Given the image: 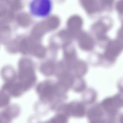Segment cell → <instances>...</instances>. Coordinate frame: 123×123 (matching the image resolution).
<instances>
[{
	"instance_id": "9a60e30c",
	"label": "cell",
	"mask_w": 123,
	"mask_h": 123,
	"mask_svg": "<svg viewBox=\"0 0 123 123\" xmlns=\"http://www.w3.org/2000/svg\"><path fill=\"white\" fill-rule=\"evenodd\" d=\"M74 67L76 71L78 74L84 73L86 71L87 66L85 63L83 62H77Z\"/></svg>"
},
{
	"instance_id": "6da1fadb",
	"label": "cell",
	"mask_w": 123,
	"mask_h": 123,
	"mask_svg": "<svg viewBox=\"0 0 123 123\" xmlns=\"http://www.w3.org/2000/svg\"><path fill=\"white\" fill-rule=\"evenodd\" d=\"M31 62L26 59L22 60L19 64L20 83L24 90L30 88L35 82L36 77Z\"/></svg>"
},
{
	"instance_id": "d6986e66",
	"label": "cell",
	"mask_w": 123,
	"mask_h": 123,
	"mask_svg": "<svg viewBox=\"0 0 123 123\" xmlns=\"http://www.w3.org/2000/svg\"><path fill=\"white\" fill-rule=\"evenodd\" d=\"M118 36L120 40H119L123 44V23L118 32Z\"/></svg>"
},
{
	"instance_id": "2e32d148",
	"label": "cell",
	"mask_w": 123,
	"mask_h": 123,
	"mask_svg": "<svg viewBox=\"0 0 123 123\" xmlns=\"http://www.w3.org/2000/svg\"><path fill=\"white\" fill-rule=\"evenodd\" d=\"M66 117L62 114L58 115L51 120L52 122L56 123H64L67 121Z\"/></svg>"
},
{
	"instance_id": "4fadbf2b",
	"label": "cell",
	"mask_w": 123,
	"mask_h": 123,
	"mask_svg": "<svg viewBox=\"0 0 123 123\" xmlns=\"http://www.w3.org/2000/svg\"><path fill=\"white\" fill-rule=\"evenodd\" d=\"M55 67L51 63L47 62L43 64L40 67L41 72L44 74L49 75L52 74L54 70Z\"/></svg>"
},
{
	"instance_id": "44dd1931",
	"label": "cell",
	"mask_w": 123,
	"mask_h": 123,
	"mask_svg": "<svg viewBox=\"0 0 123 123\" xmlns=\"http://www.w3.org/2000/svg\"><path fill=\"white\" fill-rule=\"evenodd\" d=\"M120 119L121 122L123 123V115L121 117Z\"/></svg>"
},
{
	"instance_id": "3957f363",
	"label": "cell",
	"mask_w": 123,
	"mask_h": 123,
	"mask_svg": "<svg viewBox=\"0 0 123 123\" xmlns=\"http://www.w3.org/2000/svg\"><path fill=\"white\" fill-rule=\"evenodd\" d=\"M123 48L122 44L118 40L110 41L106 46L104 57L110 61H114L121 53Z\"/></svg>"
},
{
	"instance_id": "9c48e42d",
	"label": "cell",
	"mask_w": 123,
	"mask_h": 123,
	"mask_svg": "<svg viewBox=\"0 0 123 123\" xmlns=\"http://www.w3.org/2000/svg\"><path fill=\"white\" fill-rule=\"evenodd\" d=\"M93 28L94 31L99 39L103 40L106 39L107 29L105 25L101 23H98L93 26Z\"/></svg>"
},
{
	"instance_id": "ba28073f",
	"label": "cell",
	"mask_w": 123,
	"mask_h": 123,
	"mask_svg": "<svg viewBox=\"0 0 123 123\" xmlns=\"http://www.w3.org/2000/svg\"><path fill=\"white\" fill-rule=\"evenodd\" d=\"M82 24V19L80 17L76 15L72 16L68 21V31L72 35L81 29Z\"/></svg>"
},
{
	"instance_id": "5b68a950",
	"label": "cell",
	"mask_w": 123,
	"mask_h": 123,
	"mask_svg": "<svg viewBox=\"0 0 123 123\" xmlns=\"http://www.w3.org/2000/svg\"><path fill=\"white\" fill-rule=\"evenodd\" d=\"M37 91L41 99L45 101L52 96L54 92V89L49 82L45 81L38 86Z\"/></svg>"
},
{
	"instance_id": "e0dca14e",
	"label": "cell",
	"mask_w": 123,
	"mask_h": 123,
	"mask_svg": "<svg viewBox=\"0 0 123 123\" xmlns=\"http://www.w3.org/2000/svg\"><path fill=\"white\" fill-rule=\"evenodd\" d=\"M0 95V106L2 107L6 105L8 103L9 100L8 96L3 92H2Z\"/></svg>"
},
{
	"instance_id": "30bf717a",
	"label": "cell",
	"mask_w": 123,
	"mask_h": 123,
	"mask_svg": "<svg viewBox=\"0 0 123 123\" xmlns=\"http://www.w3.org/2000/svg\"><path fill=\"white\" fill-rule=\"evenodd\" d=\"M30 53L38 58H42L45 55L46 50L42 45L35 42L31 46Z\"/></svg>"
},
{
	"instance_id": "5bb4252c",
	"label": "cell",
	"mask_w": 123,
	"mask_h": 123,
	"mask_svg": "<svg viewBox=\"0 0 123 123\" xmlns=\"http://www.w3.org/2000/svg\"><path fill=\"white\" fill-rule=\"evenodd\" d=\"M85 108L81 104H78L72 110V112L74 115L78 117L83 116L85 113Z\"/></svg>"
},
{
	"instance_id": "277c9868",
	"label": "cell",
	"mask_w": 123,
	"mask_h": 123,
	"mask_svg": "<svg viewBox=\"0 0 123 123\" xmlns=\"http://www.w3.org/2000/svg\"><path fill=\"white\" fill-rule=\"evenodd\" d=\"M123 105V98L118 95L106 98L102 102L104 109L110 113H114Z\"/></svg>"
},
{
	"instance_id": "8fae6325",
	"label": "cell",
	"mask_w": 123,
	"mask_h": 123,
	"mask_svg": "<svg viewBox=\"0 0 123 123\" xmlns=\"http://www.w3.org/2000/svg\"><path fill=\"white\" fill-rule=\"evenodd\" d=\"M101 109L98 107H96L91 108L88 111V115L90 120L92 122L98 121L102 115Z\"/></svg>"
},
{
	"instance_id": "7c38bea8",
	"label": "cell",
	"mask_w": 123,
	"mask_h": 123,
	"mask_svg": "<svg viewBox=\"0 0 123 123\" xmlns=\"http://www.w3.org/2000/svg\"><path fill=\"white\" fill-rule=\"evenodd\" d=\"M82 5L88 13H91L95 11L96 8L95 0H80Z\"/></svg>"
},
{
	"instance_id": "ffe728a7",
	"label": "cell",
	"mask_w": 123,
	"mask_h": 123,
	"mask_svg": "<svg viewBox=\"0 0 123 123\" xmlns=\"http://www.w3.org/2000/svg\"><path fill=\"white\" fill-rule=\"evenodd\" d=\"M102 3L104 5L109 6L112 4L113 0H101Z\"/></svg>"
},
{
	"instance_id": "8992f818",
	"label": "cell",
	"mask_w": 123,
	"mask_h": 123,
	"mask_svg": "<svg viewBox=\"0 0 123 123\" xmlns=\"http://www.w3.org/2000/svg\"><path fill=\"white\" fill-rule=\"evenodd\" d=\"M79 45L82 49L86 51L92 49L94 46V42L90 36L84 33H81L78 38Z\"/></svg>"
},
{
	"instance_id": "ac0fdd59",
	"label": "cell",
	"mask_w": 123,
	"mask_h": 123,
	"mask_svg": "<svg viewBox=\"0 0 123 123\" xmlns=\"http://www.w3.org/2000/svg\"><path fill=\"white\" fill-rule=\"evenodd\" d=\"M116 7L119 12L123 14V0H119L117 2Z\"/></svg>"
},
{
	"instance_id": "7a4b0ae2",
	"label": "cell",
	"mask_w": 123,
	"mask_h": 123,
	"mask_svg": "<svg viewBox=\"0 0 123 123\" xmlns=\"http://www.w3.org/2000/svg\"><path fill=\"white\" fill-rule=\"evenodd\" d=\"M51 7L50 0H31L29 4V9L34 16L45 17L49 14Z\"/></svg>"
},
{
	"instance_id": "52a82bcc",
	"label": "cell",
	"mask_w": 123,
	"mask_h": 123,
	"mask_svg": "<svg viewBox=\"0 0 123 123\" xmlns=\"http://www.w3.org/2000/svg\"><path fill=\"white\" fill-rule=\"evenodd\" d=\"M64 53L67 67L69 68L74 67L77 62L75 52L74 48L69 44L66 45L64 47Z\"/></svg>"
}]
</instances>
